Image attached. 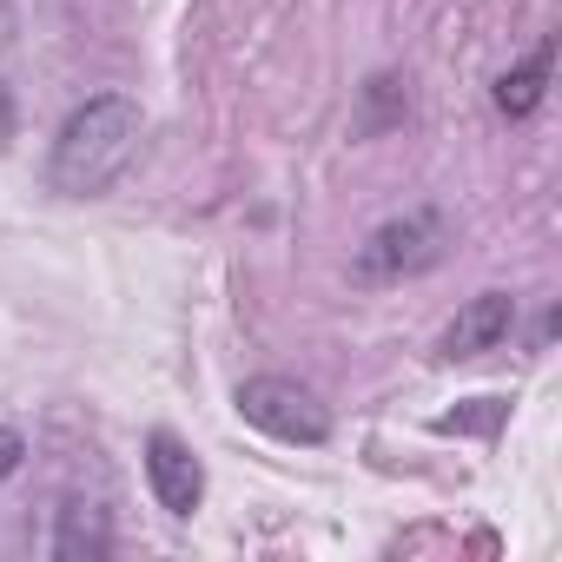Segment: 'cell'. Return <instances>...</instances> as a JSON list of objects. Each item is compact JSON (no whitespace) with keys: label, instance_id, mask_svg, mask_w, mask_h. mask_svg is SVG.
<instances>
[{"label":"cell","instance_id":"5","mask_svg":"<svg viewBox=\"0 0 562 562\" xmlns=\"http://www.w3.org/2000/svg\"><path fill=\"white\" fill-rule=\"evenodd\" d=\"M509 325H516V299H509V292H476V299L450 318V331L437 338V358H450V364L483 358V351H496V345L509 338Z\"/></svg>","mask_w":562,"mask_h":562},{"label":"cell","instance_id":"6","mask_svg":"<svg viewBox=\"0 0 562 562\" xmlns=\"http://www.w3.org/2000/svg\"><path fill=\"white\" fill-rule=\"evenodd\" d=\"M113 549V536H106V509H93V503H74L67 516H60V542H54V555L60 562H100Z\"/></svg>","mask_w":562,"mask_h":562},{"label":"cell","instance_id":"1","mask_svg":"<svg viewBox=\"0 0 562 562\" xmlns=\"http://www.w3.org/2000/svg\"><path fill=\"white\" fill-rule=\"evenodd\" d=\"M139 133H146V113L139 100L126 93H93L87 106H74L54 133V159H47V179L54 192L67 199H100L139 153Z\"/></svg>","mask_w":562,"mask_h":562},{"label":"cell","instance_id":"8","mask_svg":"<svg viewBox=\"0 0 562 562\" xmlns=\"http://www.w3.org/2000/svg\"><path fill=\"white\" fill-rule=\"evenodd\" d=\"M21 457H27V443H21V430H8V424H0V483H8V476L21 470Z\"/></svg>","mask_w":562,"mask_h":562},{"label":"cell","instance_id":"4","mask_svg":"<svg viewBox=\"0 0 562 562\" xmlns=\"http://www.w3.org/2000/svg\"><path fill=\"white\" fill-rule=\"evenodd\" d=\"M146 483H153V496H159L166 516H192L199 496H205V470H199V457L172 430H153L146 437Z\"/></svg>","mask_w":562,"mask_h":562},{"label":"cell","instance_id":"2","mask_svg":"<svg viewBox=\"0 0 562 562\" xmlns=\"http://www.w3.org/2000/svg\"><path fill=\"white\" fill-rule=\"evenodd\" d=\"M238 417L278 443H325L331 437V411L299 384V378H245L238 384Z\"/></svg>","mask_w":562,"mask_h":562},{"label":"cell","instance_id":"3","mask_svg":"<svg viewBox=\"0 0 562 562\" xmlns=\"http://www.w3.org/2000/svg\"><path fill=\"white\" fill-rule=\"evenodd\" d=\"M443 245H450V232H443V218H437V212H404V218H384V225L364 238V251H358V278H364V285L417 278V271H430V265L443 258Z\"/></svg>","mask_w":562,"mask_h":562},{"label":"cell","instance_id":"7","mask_svg":"<svg viewBox=\"0 0 562 562\" xmlns=\"http://www.w3.org/2000/svg\"><path fill=\"white\" fill-rule=\"evenodd\" d=\"M542 87H549V47H536L522 67H509V74L496 80V113L529 120V113H536V100H542Z\"/></svg>","mask_w":562,"mask_h":562}]
</instances>
